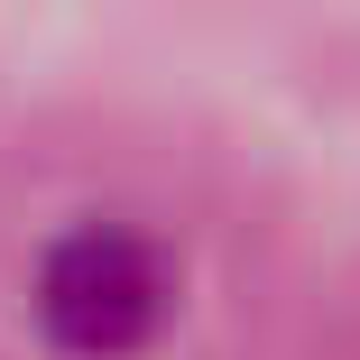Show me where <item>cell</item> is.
Here are the masks:
<instances>
[{"instance_id":"cell-1","label":"cell","mask_w":360,"mask_h":360,"mask_svg":"<svg viewBox=\"0 0 360 360\" xmlns=\"http://www.w3.org/2000/svg\"><path fill=\"white\" fill-rule=\"evenodd\" d=\"M37 314L65 351H84V360H120L148 342V323L167 314V268L158 250L120 231V222H84V231H65L37 268Z\"/></svg>"}]
</instances>
